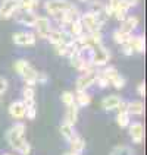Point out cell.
Wrapping results in <instances>:
<instances>
[{
  "label": "cell",
  "instance_id": "1",
  "mask_svg": "<svg viewBox=\"0 0 147 155\" xmlns=\"http://www.w3.org/2000/svg\"><path fill=\"white\" fill-rule=\"evenodd\" d=\"M6 140L12 149L18 151L21 155H28L31 152V145L25 140V124L15 123L6 132Z\"/></svg>",
  "mask_w": 147,
  "mask_h": 155
},
{
  "label": "cell",
  "instance_id": "2",
  "mask_svg": "<svg viewBox=\"0 0 147 155\" xmlns=\"http://www.w3.org/2000/svg\"><path fill=\"white\" fill-rule=\"evenodd\" d=\"M15 70H16L18 75L22 76V79L25 81V85L34 86L37 84L35 82V79H37V70L30 64V61L24 60V59L15 61Z\"/></svg>",
  "mask_w": 147,
  "mask_h": 155
},
{
  "label": "cell",
  "instance_id": "3",
  "mask_svg": "<svg viewBox=\"0 0 147 155\" xmlns=\"http://www.w3.org/2000/svg\"><path fill=\"white\" fill-rule=\"evenodd\" d=\"M79 21H81V24L84 26V29H87L88 32H97V31H100L102 26H103V21L97 16V15L91 13V12L82 13V15L79 16Z\"/></svg>",
  "mask_w": 147,
  "mask_h": 155
},
{
  "label": "cell",
  "instance_id": "4",
  "mask_svg": "<svg viewBox=\"0 0 147 155\" xmlns=\"http://www.w3.org/2000/svg\"><path fill=\"white\" fill-rule=\"evenodd\" d=\"M47 40L53 44V45H59V44H65V45H72L75 38L63 28H59V29H52V32L49 34Z\"/></svg>",
  "mask_w": 147,
  "mask_h": 155
},
{
  "label": "cell",
  "instance_id": "5",
  "mask_svg": "<svg viewBox=\"0 0 147 155\" xmlns=\"http://www.w3.org/2000/svg\"><path fill=\"white\" fill-rule=\"evenodd\" d=\"M44 8H46V10L50 15H54V13L72 10V9H75L77 6H74V3H71L69 0H47L44 3Z\"/></svg>",
  "mask_w": 147,
  "mask_h": 155
},
{
  "label": "cell",
  "instance_id": "6",
  "mask_svg": "<svg viewBox=\"0 0 147 155\" xmlns=\"http://www.w3.org/2000/svg\"><path fill=\"white\" fill-rule=\"evenodd\" d=\"M109 60H110V53L104 48L103 44L93 48V53H91V64H93L94 68L106 66Z\"/></svg>",
  "mask_w": 147,
  "mask_h": 155
},
{
  "label": "cell",
  "instance_id": "7",
  "mask_svg": "<svg viewBox=\"0 0 147 155\" xmlns=\"http://www.w3.org/2000/svg\"><path fill=\"white\" fill-rule=\"evenodd\" d=\"M19 5H21V0H2V3H0V18L2 19L12 18L19 10Z\"/></svg>",
  "mask_w": 147,
  "mask_h": 155
},
{
  "label": "cell",
  "instance_id": "8",
  "mask_svg": "<svg viewBox=\"0 0 147 155\" xmlns=\"http://www.w3.org/2000/svg\"><path fill=\"white\" fill-rule=\"evenodd\" d=\"M96 78H97V70L88 72V73H82L81 76L77 79V91H87L91 85H94Z\"/></svg>",
  "mask_w": 147,
  "mask_h": 155
},
{
  "label": "cell",
  "instance_id": "9",
  "mask_svg": "<svg viewBox=\"0 0 147 155\" xmlns=\"http://www.w3.org/2000/svg\"><path fill=\"white\" fill-rule=\"evenodd\" d=\"M34 28L37 29V32L41 38H47L49 34L52 32V22L47 16H37Z\"/></svg>",
  "mask_w": 147,
  "mask_h": 155
},
{
  "label": "cell",
  "instance_id": "10",
  "mask_svg": "<svg viewBox=\"0 0 147 155\" xmlns=\"http://www.w3.org/2000/svg\"><path fill=\"white\" fill-rule=\"evenodd\" d=\"M13 16H15V21L18 24H21L24 26H30V28L34 26L35 21H37V15L34 12H26V10H21V9L18 10Z\"/></svg>",
  "mask_w": 147,
  "mask_h": 155
},
{
  "label": "cell",
  "instance_id": "11",
  "mask_svg": "<svg viewBox=\"0 0 147 155\" xmlns=\"http://www.w3.org/2000/svg\"><path fill=\"white\" fill-rule=\"evenodd\" d=\"M128 132H130V136L134 143H141L143 142V139H144V124L141 121L130 123Z\"/></svg>",
  "mask_w": 147,
  "mask_h": 155
},
{
  "label": "cell",
  "instance_id": "12",
  "mask_svg": "<svg viewBox=\"0 0 147 155\" xmlns=\"http://www.w3.org/2000/svg\"><path fill=\"white\" fill-rule=\"evenodd\" d=\"M12 40L16 45H34L35 44V35L33 32H15L12 35Z\"/></svg>",
  "mask_w": 147,
  "mask_h": 155
},
{
  "label": "cell",
  "instance_id": "13",
  "mask_svg": "<svg viewBox=\"0 0 147 155\" xmlns=\"http://www.w3.org/2000/svg\"><path fill=\"white\" fill-rule=\"evenodd\" d=\"M9 114H10V117H13L16 120L24 119L25 117V104L22 101H13L9 105Z\"/></svg>",
  "mask_w": 147,
  "mask_h": 155
},
{
  "label": "cell",
  "instance_id": "14",
  "mask_svg": "<svg viewBox=\"0 0 147 155\" xmlns=\"http://www.w3.org/2000/svg\"><path fill=\"white\" fill-rule=\"evenodd\" d=\"M121 101L122 98L119 95H107V97H104L102 100V107L106 111H113V110L118 108V105L121 104Z\"/></svg>",
  "mask_w": 147,
  "mask_h": 155
},
{
  "label": "cell",
  "instance_id": "15",
  "mask_svg": "<svg viewBox=\"0 0 147 155\" xmlns=\"http://www.w3.org/2000/svg\"><path fill=\"white\" fill-rule=\"evenodd\" d=\"M137 26H138V18L137 16H128V18H125V19L121 22V28H119V31L131 35L132 34V31H134Z\"/></svg>",
  "mask_w": 147,
  "mask_h": 155
},
{
  "label": "cell",
  "instance_id": "16",
  "mask_svg": "<svg viewBox=\"0 0 147 155\" xmlns=\"http://www.w3.org/2000/svg\"><path fill=\"white\" fill-rule=\"evenodd\" d=\"M78 111H79V107L77 104H71L66 105V113H65V123L75 126V123L78 121Z\"/></svg>",
  "mask_w": 147,
  "mask_h": 155
},
{
  "label": "cell",
  "instance_id": "17",
  "mask_svg": "<svg viewBox=\"0 0 147 155\" xmlns=\"http://www.w3.org/2000/svg\"><path fill=\"white\" fill-rule=\"evenodd\" d=\"M128 44L132 47V50L137 53H144L146 50V40L143 35H131L130 40H128Z\"/></svg>",
  "mask_w": 147,
  "mask_h": 155
},
{
  "label": "cell",
  "instance_id": "18",
  "mask_svg": "<svg viewBox=\"0 0 147 155\" xmlns=\"http://www.w3.org/2000/svg\"><path fill=\"white\" fill-rule=\"evenodd\" d=\"M69 145H71V152H72V154L81 155L84 152V149H86V140L81 138L79 135H77V136L69 142Z\"/></svg>",
  "mask_w": 147,
  "mask_h": 155
},
{
  "label": "cell",
  "instance_id": "19",
  "mask_svg": "<svg viewBox=\"0 0 147 155\" xmlns=\"http://www.w3.org/2000/svg\"><path fill=\"white\" fill-rule=\"evenodd\" d=\"M22 103L25 104V107H30V105H35V97H34V86L25 85L24 89H22Z\"/></svg>",
  "mask_w": 147,
  "mask_h": 155
},
{
  "label": "cell",
  "instance_id": "20",
  "mask_svg": "<svg viewBox=\"0 0 147 155\" xmlns=\"http://www.w3.org/2000/svg\"><path fill=\"white\" fill-rule=\"evenodd\" d=\"M127 113L130 116H143L144 114V104L141 101H131V103H128Z\"/></svg>",
  "mask_w": 147,
  "mask_h": 155
},
{
  "label": "cell",
  "instance_id": "21",
  "mask_svg": "<svg viewBox=\"0 0 147 155\" xmlns=\"http://www.w3.org/2000/svg\"><path fill=\"white\" fill-rule=\"evenodd\" d=\"M68 32H69L74 38H78V37H81L82 35V32H84V26H82V24H81V21L79 19H77V21H74L72 24H69V25L65 28Z\"/></svg>",
  "mask_w": 147,
  "mask_h": 155
},
{
  "label": "cell",
  "instance_id": "22",
  "mask_svg": "<svg viewBox=\"0 0 147 155\" xmlns=\"http://www.w3.org/2000/svg\"><path fill=\"white\" fill-rule=\"evenodd\" d=\"M59 130H61L62 136L66 139L68 142H71L72 139L77 136V132H75V129H74V126H72V124H68V123H65V121L61 124Z\"/></svg>",
  "mask_w": 147,
  "mask_h": 155
},
{
  "label": "cell",
  "instance_id": "23",
  "mask_svg": "<svg viewBox=\"0 0 147 155\" xmlns=\"http://www.w3.org/2000/svg\"><path fill=\"white\" fill-rule=\"evenodd\" d=\"M128 10H130V6H128V3L125 2V0H119V5H118V8L116 10L113 12V15L116 16L118 21H124L125 18H127V13H128Z\"/></svg>",
  "mask_w": 147,
  "mask_h": 155
},
{
  "label": "cell",
  "instance_id": "24",
  "mask_svg": "<svg viewBox=\"0 0 147 155\" xmlns=\"http://www.w3.org/2000/svg\"><path fill=\"white\" fill-rule=\"evenodd\" d=\"M91 103V97L90 94H87V91H77L75 95V104L78 107H87Z\"/></svg>",
  "mask_w": 147,
  "mask_h": 155
},
{
  "label": "cell",
  "instance_id": "25",
  "mask_svg": "<svg viewBox=\"0 0 147 155\" xmlns=\"http://www.w3.org/2000/svg\"><path fill=\"white\" fill-rule=\"evenodd\" d=\"M40 0H21L19 9L21 10H26V12H34L35 8L38 6Z\"/></svg>",
  "mask_w": 147,
  "mask_h": 155
},
{
  "label": "cell",
  "instance_id": "26",
  "mask_svg": "<svg viewBox=\"0 0 147 155\" xmlns=\"http://www.w3.org/2000/svg\"><path fill=\"white\" fill-rule=\"evenodd\" d=\"M113 41L116 44H127L128 43V40H130V34H125V32H122V31H119V29H115L113 31Z\"/></svg>",
  "mask_w": 147,
  "mask_h": 155
},
{
  "label": "cell",
  "instance_id": "27",
  "mask_svg": "<svg viewBox=\"0 0 147 155\" xmlns=\"http://www.w3.org/2000/svg\"><path fill=\"white\" fill-rule=\"evenodd\" d=\"M110 155H134L132 154V149L127 145H118L112 149Z\"/></svg>",
  "mask_w": 147,
  "mask_h": 155
},
{
  "label": "cell",
  "instance_id": "28",
  "mask_svg": "<svg viewBox=\"0 0 147 155\" xmlns=\"http://www.w3.org/2000/svg\"><path fill=\"white\" fill-rule=\"evenodd\" d=\"M116 123H118L121 127H128L130 123H131L130 114H128V113H118V116H116Z\"/></svg>",
  "mask_w": 147,
  "mask_h": 155
},
{
  "label": "cell",
  "instance_id": "29",
  "mask_svg": "<svg viewBox=\"0 0 147 155\" xmlns=\"http://www.w3.org/2000/svg\"><path fill=\"white\" fill-rule=\"evenodd\" d=\"M110 84H112L116 89H121V88H124V86L127 85V79L122 76L121 73H118L116 76H113L112 79H110Z\"/></svg>",
  "mask_w": 147,
  "mask_h": 155
},
{
  "label": "cell",
  "instance_id": "30",
  "mask_svg": "<svg viewBox=\"0 0 147 155\" xmlns=\"http://www.w3.org/2000/svg\"><path fill=\"white\" fill-rule=\"evenodd\" d=\"M61 100L65 105H71V104L75 103V95H74V92H71V91H65V92H62Z\"/></svg>",
  "mask_w": 147,
  "mask_h": 155
},
{
  "label": "cell",
  "instance_id": "31",
  "mask_svg": "<svg viewBox=\"0 0 147 155\" xmlns=\"http://www.w3.org/2000/svg\"><path fill=\"white\" fill-rule=\"evenodd\" d=\"M118 73H119V72L116 70V68H113V66H109V68H106L104 70H102V75H103L109 82H110V79H112L113 76H116Z\"/></svg>",
  "mask_w": 147,
  "mask_h": 155
},
{
  "label": "cell",
  "instance_id": "32",
  "mask_svg": "<svg viewBox=\"0 0 147 155\" xmlns=\"http://www.w3.org/2000/svg\"><path fill=\"white\" fill-rule=\"evenodd\" d=\"M96 85L99 86V88H102V89H104V88H107L109 86V81L106 79V78L102 75V73H97V78H96V82H94Z\"/></svg>",
  "mask_w": 147,
  "mask_h": 155
},
{
  "label": "cell",
  "instance_id": "33",
  "mask_svg": "<svg viewBox=\"0 0 147 155\" xmlns=\"http://www.w3.org/2000/svg\"><path fill=\"white\" fill-rule=\"evenodd\" d=\"M25 116H26V119H30V120H34L35 116H37V107H35V105L25 107Z\"/></svg>",
  "mask_w": 147,
  "mask_h": 155
},
{
  "label": "cell",
  "instance_id": "34",
  "mask_svg": "<svg viewBox=\"0 0 147 155\" xmlns=\"http://www.w3.org/2000/svg\"><path fill=\"white\" fill-rule=\"evenodd\" d=\"M8 88H9L8 79H6V78H3V76H0V95L5 94V92L8 91Z\"/></svg>",
  "mask_w": 147,
  "mask_h": 155
},
{
  "label": "cell",
  "instance_id": "35",
  "mask_svg": "<svg viewBox=\"0 0 147 155\" xmlns=\"http://www.w3.org/2000/svg\"><path fill=\"white\" fill-rule=\"evenodd\" d=\"M122 53L125 54V56H132V53H134V50H132V47H131L130 44H122Z\"/></svg>",
  "mask_w": 147,
  "mask_h": 155
},
{
  "label": "cell",
  "instance_id": "36",
  "mask_svg": "<svg viewBox=\"0 0 147 155\" xmlns=\"http://www.w3.org/2000/svg\"><path fill=\"white\" fill-rule=\"evenodd\" d=\"M47 75L46 73H40V72H37V79H35V82L37 84H46L47 82Z\"/></svg>",
  "mask_w": 147,
  "mask_h": 155
},
{
  "label": "cell",
  "instance_id": "37",
  "mask_svg": "<svg viewBox=\"0 0 147 155\" xmlns=\"http://www.w3.org/2000/svg\"><path fill=\"white\" fill-rule=\"evenodd\" d=\"M137 94L140 97H144L146 95V84L144 82H140L138 85H137Z\"/></svg>",
  "mask_w": 147,
  "mask_h": 155
},
{
  "label": "cell",
  "instance_id": "38",
  "mask_svg": "<svg viewBox=\"0 0 147 155\" xmlns=\"http://www.w3.org/2000/svg\"><path fill=\"white\" fill-rule=\"evenodd\" d=\"M127 107H128V103L122 100V101H121V104L118 105V108H116V110H118V111H119V113H127Z\"/></svg>",
  "mask_w": 147,
  "mask_h": 155
},
{
  "label": "cell",
  "instance_id": "39",
  "mask_svg": "<svg viewBox=\"0 0 147 155\" xmlns=\"http://www.w3.org/2000/svg\"><path fill=\"white\" fill-rule=\"evenodd\" d=\"M125 2H127V3H128V6H137V5H138V2L140 0H125Z\"/></svg>",
  "mask_w": 147,
  "mask_h": 155
},
{
  "label": "cell",
  "instance_id": "40",
  "mask_svg": "<svg viewBox=\"0 0 147 155\" xmlns=\"http://www.w3.org/2000/svg\"><path fill=\"white\" fill-rule=\"evenodd\" d=\"M63 155H75V154H72V152H66V154H63Z\"/></svg>",
  "mask_w": 147,
  "mask_h": 155
},
{
  "label": "cell",
  "instance_id": "41",
  "mask_svg": "<svg viewBox=\"0 0 147 155\" xmlns=\"http://www.w3.org/2000/svg\"><path fill=\"white\" fill-rule=\"evenodd\" d=\"M5 155H13V154H5Z\"/></svg>",
  "mask_w": 147,
  "mask_h": 155
},
{
  "label": "cell",
  "instance_id": "42",
  "mask_svg": "<svg viewBox=\"0 0 147 155\" xmlns=\"http://www.w3.org/2000/svg\"><path fill=\"white\" fill-rule=\"evenodd\" d=\"M81 2H86V0H81Z\"/></svg>",
  "mask_w": 147,
  "mask_h": 155
}]
</instances>
